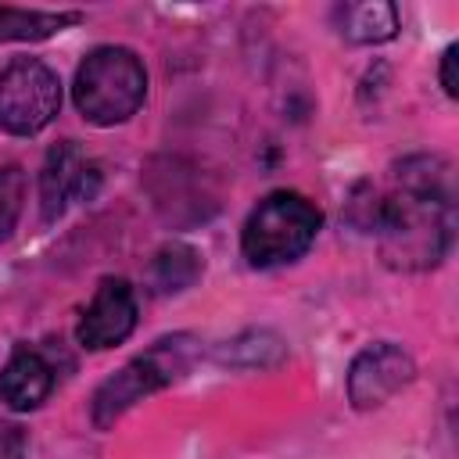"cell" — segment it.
<instances>
[{
	"mask_svg": "<svg viewBox=\"0 0 459 459\" xmlns=\"http://www.w3.org/2000/svg\"><path fill=\"white\" fill-rule=\"evenodd\" d=\"M366 230L377 233L380 255L387 265L416 273L437 265L455 233V201H452V169L445 158L416 154L394 165L391 190L369 194Z\"/></svg>",
	"mask_w": 459,
	"mask_h": 459,
	"instance_id": "1",
	"label": "cell"
},
{
	"mask_svg": "<svg viewBox=\"0 0 459 459\" xmlns=\"http://www.w3.org/2000/svg\"><path fill=\"white\" fill-rule=\"evenodd\" d=\"M323 226L319 208L294 194V190H276L258 201V208L247 215L244 233H240V251L247 265L255 269H276L294 258H301Z\"/></svg>",
	"mask_w": 459,
	"mask_h": 459,
	"instance_id": "2",
	"label": "cell"
},
{
	"mask_svg": "<svg viewBox=\"0 0 459 459\" xmlns=\"http://www.w3.org/2000/svg\"><path fill=\"white\" fill-rule=\"evenodd\" d=\"M75 108L93 126H118L133 118L147 93L143 61L126 47H97L75 72Z\"/></svg>",
	"mask_w": 459,
	"mask_h": 459,
	"instance_id": "3",
	"label": "cell"
},
{
	"mask_svg": "<svg viewBox=\"0 0 459 459\" xmlns=\"http://www.w3.org/2000/svg\"><path fill=\"white\" fill-rule=\"evenodd\" d=\"M194 337L190 333H176V337H161L154 341L143 355L129 359L115 377H108L97 391H93V402H90V416L100 430H108L122 412H129L136 402H143L147 394L176 384L190 362H194Z\"/></svg>",
	"mask_w": 459,
	"mask_h": 459,
	"instance_id": "4",
	"label": "cell"
},
{
	"mask_svg": "<svg viewBox=\"0 0 459 459\" xmlns=\"http://www.w3.org/2000/svg\"><path fill=\"white\" fill-rule=\"evenodd\" d=\"M61 108V79L39 57H14L0 68V126L14 136H32L54 122Z\"/></svg>",
	"mask_w": 459,
	"mask_h": 459,
	"instance_id": "5",
	"label": "cell"
},
{
	"mask_svg": "<svg viewBox=\"0 0 459 459\" xmlns=\"http://www.w3.org/2000/svg\"><path fill=\"white\" fill-rule=\"evenodd\" d=\"M416 377V362L405 348L391 341H377L362 348L348 369V398L355 409L384 405L391 394H398Z\"/></svg>",
	"mask_w": 459,
	"mask_h": 459,
	"instance_id": "6",
	"label": "cell"
},
{
	"mask_svg": "<svg viewBox=\"0 0 459 459\" xmlns=\"http://www.w3.org/2000/svg\"><path fill=\"white\" fill-rule=\"evenodd\" d=\"M136 326V294L122 276H108L97 283L90 305L79 316L75 337L90 351H104L122 344Z\"/></svg>",
	"mask_w": 459,
	"mask_h": 459,
	"instance_id": "7",
	"label": "cell"
},
{
	"mask_svg": "<svg viewBox=\"0 0 459 459\" xmlns=\"http://www.w3.org/2000/svg\"><path fill=\"white\" fill-rule=\"evenodd\" d=\"M97 165L72 143H57L47 154L43 176H39V204H43V219L54 222L72 201H86L97 190Z\"/></svg>",
	"mask_w": 459,
	"mask_h": 459,
	"instance_id": "8",
	"label": "cell"
},
{
	"mask_svg": "<svg viewBox=\"0 0 459 459\" xmlns=\"http://www.w3.org/2000/svg\"><path fill=\"white\" fill-rule=\"evenodd\" d=\"M54 391V369L50 362L29 348V344H18L7 359V366L0 369V402L14 412H29L36 409L47 394Z\"/></svg>",
	"mask_w": 459,
	"mask_h": 459,
	"instance_id": "9",
	"label": "cell"
},
{
	"mask_svg": "<svg viewBox=\"0 0 459 459\" xmlns=\"http://www.w3.org/2000/svg\"><path fill=\"white\" fill-rule=\"evenodd\" d=\"M337 29L351 43H384L398 32V7L387 0H355L333 11Z\"/></svg>",
	"mask_w": 459,
	"mask_h": 459,
	"instance_id": "10",
	"label": "cell"
},
{
	"mask_svg": "<svg viewBox=\"0 0 459 459\" xmlns=\"http://www.w3.org/2000/svg\"><path fill=\"white\" fill-rule=\"evenodd\" d=\"M75 11H18V7H0V43H36L65 25H75Z\"/></svg>",
	"mask_w": 459,
	"mask_h": 459,
	"instance_id": "11",
	"label": "cell"
},
{
	"mask_svg": "<svg viewBox=\"0 0 459 459\" xmlns=\"http://www.w3.org/2000/svg\"><path fill=\"white\" fill-rule=\"evenodd\" d=\"M197 273H201V258L186 244H172V247L158 251V258H154L158 290H183L197 280Z\"/></svg>",
	"mask_w": 459,
	"mask_h": 459,
	"instance_id": "12",
	"label": "cell"
},
{
	"mask_svg": "<svg viewBox=\"0 0 459 459\" xmlns=\"http://www.w3.org/2000/svg\"><path fill=\"white\" fill-rule=\"evenodd\" d=\"M22 201H25V172L18 165H4L0 169V240L14 230L22 215Z\"/></svg>",
	"mask_w": 459,
	"mask_h": 459,
	"instance_id": "13",
	"label": "cell"
},
{
	"mask_svg": "<svg viewBox=\"0 0 459 459\" xmlns=\"http://www.w3.org/2000/svg\"><path fill=\"white\" fill-rule=\"evenodd\" d=\"M0 459H25V434L18 423L0 416Z\"/></svg>",
	"mask_w": 459,
	"mask_h": 459,
	"instance_id": "14",
	"label": "cell"
},
{
	"mask_svg": "<svg viewBox=\"0 0 459 459\" xmlns=\"http://www.w3.org/2000/svg\"><path fill=\"white\" fill-rule=\"evenodd\" d=\"M441 86H445L448 97L459 93V86H455V47H448L445 57H441Z\"/></svg>",
	"mask_w": 459,
	"mask_h": 459,
	"instance_id": "15",
	"label": "cell"
}]
</instances>
